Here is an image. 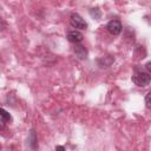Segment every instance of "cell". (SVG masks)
I'll use <instances>...</instances> for the list:
<instances>
[{"mask_svg": "<svg viewBox=\"0 0 151 151\" xmlns=\"http://www.w3.org/2000/svg\"><path fill=\"white\" fill-rule=\"evenodd\" d=\"M74 54L79 59H81V60L83 59H86V57H87V50L83 45H76V47H74Z\"/></svg>", "mask_w": 151, "mask_h": 151, "instance_id": "obj_5", "label": "cell"}, {"mask_svg": "<svg viewBox=\"0 0 151 151\" xmlns=\"http://www.w3.org/2000/svg\"><path fill=\"white\" fill-rule=\"evenodd\" d=\"M106 28L109 29V32H110L111 34L118 35V34L122 32V28H123V27H122V24H120L119 20H111V21L107 24Z\"/></svg>", "mask_w": 151, "mask_h": 151, "instance_id": "obj_3", "label": "cell"}, {"mask_svg": "<svg viewBox=\"0 0 151 151\" xmlns=\"http://www.w3.org/2000/svg\"><path fill=\"white\" fill-rule=\"evenodd\" d=\"M9 120H11L9 113H8L5 109H2V110H1V123H2V125H4L6 122H9Z\"/></svg>", "mask_w": 151, "mask_h": 151, "instance_id": "obj_6", "label": "cell"}, {"mask_svg": "<svg viewBox=\"0 0 151 151\" xmlns=\"http://www.w3.org/2000/svg\"><path fill=\"white\" fill-rule=\"evenodd\" d=\"M28 142H29V144H31V147H35L37 145H35V142H37V137H35V132H34V130H32L31 131V137L28 138Z\"/></svg>", "mask_w": 151, "mask_h": 151, "instance_id": "obj_8", "label": "cell"}, {"mask_svg": "<svg viewBox=\"0 0 151 151\" xmlns=\"http://www.w3.org/2000/svg\"><path fill=\"white\" fill-rule=\"evenodd\" d=\"M150 80H151V76L146 72H136L133 76H132V81L138 85V86H146L150 84Z\"/></svg>", "mask_w": 151, "mask_h": 151, "instance_id": "obj_1", "label": "cell"}, {"mask_svg": "<svg viewBox=\"0 0 151 151\" xmlns=\"http://www.w3.org/2000/svg\"><path fill=\"white\" fill-rule=\"evenodd\" d=\"M70 21H71V25L74 27V28H79V29H85L86 27H87V24H86V21L79 15V14H77V13H73L72 15H71V19H70Z\"/></svg>", "mask_w": 151, "mask_h": 151, "instance_id": "obj_2", "label": "cell"}, {"mask_svg": "<svg viewBox=\"0 0 151 151\" xmlns=\"http://www.w3.org/2000/svg\"><path fill=\"white\" fill-rule=\"evenodd\" d=\"M55 150H65V147L64 146H57Z\"/></svg>", "mask_w": 151, "mask_h": 151, "instance_id": "obj_11", "label": "cell"}, {"mask_svg": "<svg viewBox=\"0 0 151 151\" xmlns=\"http://www.w3.org/2000/svg\"><path fill=\"white\" fill-rule=\"evenodd\" d=\"M90 15H91L93 19H100L101 12H100V9H98V8H92V9H90Z\"/></svg>", "mask_w": 151, "mask_h": 151, "instance_id": "obj_7", "label": "cell"}, {"mask_svg": "<svg viewBox=\"0 0 151 151\" xmlns=\"http://www.w3.org/2000/svg\"><path fill=\"white\" fill-rule=\"evenodd\" d=\"M83 34L79 32V31H70L68 33H67V40L68 41H71V42H74V44H78V42H80L81 40H83Z\"/></svg>", "mask_w": 151, "mask_h": 151, "instance_id": "obj_4", "label": "cell"}, {"mask_svg": "<svg viewBox=\"0 0 151 151\" xmlns=\"http://www.w3.org/2000/svg\"><path fill=\"white\" fill-rule=\"evenodd\" d=\"M145 68L147 70V72H149V73H151V61L146 63V65H145Z\"/></svg>", "mask_w": 151, "mask_h": 151, "instance_id": "obj_10", "label": "cell"}, {"mask_svg": "<svg viewBox=\"0 0 151 151\" xmlns=\"http://www.w3.org/2000/svg\"><path fill=\"white\" fill-rule=\"evenodd\" d=\"M145 104H146L147 107L151 109V92L146 94V97H145Z\"/></svg>", "mask_w": 151, "mask_h": 151, "instance_id": "obj_9", "label": "cell"}]
</instances>
